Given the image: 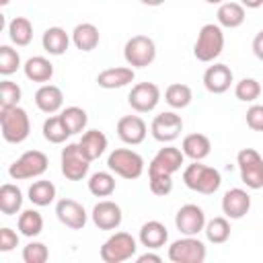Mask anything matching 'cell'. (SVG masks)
I'll return each instance as SVG.
<instances>
[{"instance_id": "obj_1", "label": "cell", "mask_w": 263, "mask_h": 263, "mask_svg": "<svg viewBox=\"0 0 263 263\" xmlns=\"http://www.w3.org/2000/svg\"><path fill=\"white\" fill-rule=\"evenodd\" d=\"M0 129L2 138L8 144H21L29 138L31 134V119L29 113L23 107H8L0 109Z\"/></svg>"}, {"instance_id": "obj_2", "label": "cell", "mask_w": 263, "mask_h": 263, "mask_svg": "<svg viewBox=\"0 0 263 263\" xmlns=\"http://www.w3.org/2000/svg\"><path fill=\"white\" fill-rule=\"evenodd\" d=\"M183 183L191 191H197V193H203V195H212V193H216L220 189L222 177L214 166H205L199 160H193L183 171Z\"/></svg>"}, {"instance_id": "obj_3", "label": "cell", "mask_w": 263, "mask_h": 263, "mask_svg": "<svg viewBox=\"0 0 263 263\" xmlns=\"http://www.w3.org/2000/svg\"><path fill=\"white\" fill-rule=\"evenodd\" d=\"M224 49V31L220 25L208 23L199 29L195 45H193V55L199 62H214Z\"/></svg>"}, {"instance_id": "obj_4", "label": "cell", "mask_w": 263, "mask_h": 263, "mask_svg": "<svg viewBox=\"0 0 263 263\" xmlns=\"http://www.w3.org/2000/svg\"><path fill=\"white\" fill-rule=\"evenodd\" d=\"M107 166L121 179L134 181L144 173V158L129 148H115L107 158Z\"/></svg>"}, {"instance_id": "obj_5", "label": "cell", "mask_w": 263, "mask_h": 263, "mask_svg": "<svg viewBox=\"0 0 263 263\" xmlns=\"http://www.w3.org/2000/svg\"><path fill=\"white\" fill-rule=\"evenodd\" d=\"M49 166V158L41 150H27L21 154L8 168V175L14 181H25V179H35L41 177Z\"/></svg>"}, {"instance_id": "obj_6", "label": "cell", "mask_w": 263, "mask_h": 263, "mask_svg": "<svg viewBox=\"0 0 263 263\" xmlns=\"http://www.w3.org/2000/svg\"><path fill=\"white\" fill-rule=\"evenodd\" d=\"M123 58L132 68H146L156 60V43L148 35H134L123 45Z\"/></svg>"}, {"instance_id": "obj_7", "label": "cell", "mask_w": 263, "mask_h": 263, "mask_svg": "<svg viewBox=\"0 0 263 263\" xmlns=\"http://www.w3.org/2000/svg\"><path fill=\"white\" fill-rule=\"evenodd\" d=\"M136 251H138V245L129 232H115L103 242L101 259L105 263H121V261L132 259Z\"/></svg>"}, {"instance_id": "obj_8", "label": "cell", "mask_w": 263, "mask_h": 263, "mask_svg": "<svg viewBox=\"0 0 263 263\" xmlns=\"http://www.w3.org/2000/svg\"><path fill=\"white\" fill-rule=\"evenodd\" d=\"M236 164L240 171V181L249 189L263 187V158L255 148H242L236 154Z\"/></svg>"}, {"instance_id": "obj_9", "label": "cell", "mask_w": 263, "mask_h": 263, "mask_svg": "<svg viewBox=\"0 0 263 263\" xmlns=\"http://www.w3.org/2000/svg\"><path fill=\"white\" fill-rule=\"evenodd\" d=\"M205 255V245L195 236L179 238L168 247V259L173 263H203Z\"/></svg>"}, {"instance_id": "obj_10", "label": "cell", "mask_w": 263, "mask_h": 263, "mask_svg": "<svg viewBox=\"0 0 263 263\" xmlns=\"http://www.w3.org/2000/svg\"><path fill=\"white\" fill-rule=\"evenodd\" d=\"M60 162H62V175L68 181H82L88 175L90 160L82 154L78 142L76 144H66V148L62 150Z\"/></svg>"}, {"instance_id": "obj_11", "label": "cell", "mask_w": 263, "mask_h": 263, "mask_svg": "<svg viewBox=\"0 0 263 263\" xmlns=\"http://www.w3.org/2000/svg\"><path fill=\"white\" fill-rule=\"evenodd\" d=\"M183 160H185V154H183L181 148L164 146L150 160V164H148V177H154V175H171L173 177L177 171H181Z\"/></svg>"}, {"instance_id": "obj_12", "label": "cell", "mask_w": 263, "mask_h": 263, "mask_svg": "<svg viewBox=\"0 0 263 263\" xmlns=\"http://www.w3.org/2000/svg\"><path fill=\"white\" fill-rule=\"evenodd\" d=\"M150 132H152V138L156 142L168 144V142H173V140H177L181 136V132H183V119L175 111L158 113L152 119V123H150Z\"/></svg>"}, {"instance_id": "obj_13", "label": "cell", "mask_w": 263, "mask_h": 263, "mask_svg": "<svg viewBox=\"0 0 263 263\" xmlns=\"http://www.w3.org/2000/svg\"><path fill=\"white\" fill-rule=\"evenodd\" d=\"M158 101H160V88L154 82H138L132 86V90L127 95L129 107L138 113H148V111L156 109Z\"/></svg>"}, {"instance_id": "obj_14", "label": "cell", "mask_w": 263, "mask_h": 263, "mask_svg": "<svg viewBox=\"0 0 263 263\" xmlns=\"http://www.w3.org/2000/svg\"><path fill=\"white\" fill-rule=\"evenodd\" d=\"M175 226L181 234L185 236H195L205 228V214L199 205L195 203H185L177 216H175Z\"/></svg>"}, {"instance_id": "obj_15", "label": "cell", "mask_w": 263, "mask_h": 263, "mask_svg": "<svg viewBox=\"0 0 263 263\" xmlns=\"http://www.w3.org/2000/svg\"><path fill=\"white\" fill-rule=\"evenodd\" d=\"M55 216L64 226L72 230H82L86 226V210L76 199H70V197L60 199L55 203Z\"/></svg>"}, {"instance_id": "obj_16", "label": "cell", "mask_w": 263, "mask_h": 263, "mask_svg": "<svg viewBox=\"0 0 263 263\" xmlns=\"http://www.w3.org/2000/svg\"><path fill=\"white\" fill-rule=\"evenodd\" d=\"M146 134H148V127L140 115H123L117 121V136L121 142H125L129 146L142 144L146 140Z\"/></svg>"}, {"instance_id": "obj_17", "label": "cell", "mask_w": 263, "mask_h": 263, "mask_svg": "<svg viewBox=\"0 0 263 263\" xmlns=\"http://www.w3.org/2000/svg\"><path fill=\"white\" fill-rule=\"evenodd\" d=\"M92 222L97 228L101 230H115L119 228L121 220H123V214H121V208L111 201V199H103L99 201L95 208H92Z\"/></svg>"}, {"instance_id": "obj_18", "label": "cell", "mask_w": 263, "mask_h": 263, "mask_svg": "<svg viewBox=\"0 0 263 263\" xmlns=\"http://www.w3.org/2000/svg\"><path fill=\"white\" fill-rule=\"evenodd\" d=\"M251 210V195L245 189H228L222 197V212L230 220H240Z\"/></svg>"}, {"instance_id": "obj_19", "label": "cell", "mask_w": 263, "mask_h": 263, "mask_svg": "<svg viewBox=\"0 0 263 263\" xmlns=\"http://www.w3.org/2000/svg\"><path fill=\"white\" fill-rule=\"evenodd\" d=\"M234 80L232 70L226 64H214L203 72V86L208 88V92L212 95H222L230 88Z\"/></svg>"}, {"instance_id": "obj_20", "label": "cell", "mask_w": 263, "mask_h": 263, "mask_svg": "<svg viewBox=\"0 0 263 263\" xmlns=\"http://www.w3.org/2000/svg\"><path fill=\"white\" fill-rule=\"evenodd\" d=\"M136 72L129 66H115V68H107L97 76V84L101 88L113 90V88H123L129 82H134Z\"/></svg>"}, {"instance_id": "obj_21", "label": "cell", "mask_w": 263, "mask_h": 263, "mask_svg": "<svg viewBox=\"0 0 263 263\" xmlns=\"http://www.w3.org/2000/svg\"><path fill=\"white\" fill-rule=\"evenodd\" d=\"M35 105L39 111L47 113V115H53L62 109L64 105V92L62 88H58L55 84H43L37 88L35 92Z\"/></svg>"}, {"instance_id": "obj_22", "label": "cell", "mask_w": 263, "mask_h": 263, "mask_svg": "<svg viewBox=\"0 0 263 263\" xmlns=\"http://www.w3.org/2000/svg\"><path fill=\"white\" fill-rule=\"evenodd\" d=\"M166 240H168V230H166V226L162 222L150 220V222L142 224V228H140V242H142V247H146V249H160V247L166 245Z\"/></svg>"}, {"instance_id": "obj_23", "label": "cell", "mask_w": 263, "mask_h": 263, "mask_svg": "<svg viewBox=\"0 0 263 263\" xmlns=\"http://www.w3.org/2000/svg\"><path fill=\"white\" fill-rule=\"evenodd\" d=\"M107 136L103 134V132H99V129H88V132H84L82 134V138L78 140V146H80V150H82V154L92 162V160H97L105 150H107Z\"/></svg>"}, {"instance_id": "obj_24", "label": "cell", "mask_w": 263, "mask_h": 263, "mask_svg": "<svg viewBox=\"0 0 263 263\" xmlns=\"http://www.w3.org/2000/svg\"><path fill=\"white\" fill-rule=\"evenodd\" d=\"M181 150L191 160H203L212 152V142H210V138L205 134H189V136L183 138Z\"/></svg>"}, {"instance_id": "obj_25", "label": "cell", "mask_w": 263, "mask_h": 263, "mask_svg": "<svg viewBox=\"0 0 263 263\" xmlns=\"http://www.w3.org/2000/svg\"><path fill=\"white\" fill-rule=\"evenodd\" d=\"M101 41V33L92 23H80L72 31V43L80 51H92Z\"/></svg>"}, {"instance_id": "obj_26", "label": "cell", "mask_w": 263, "mask_h": 263, "mask_svg": "<svg viewBox=\"0 0 263 263\" xmlns=\"http://www.w3.org/2000/svg\"><path fill=\"white\" fill-rule=\"evenodd\" d=\"M41 45L49 55H62L68 51L70 35L62 27H49V29H45V33L41 37Z\"/></svg>"}, {"instance_id": "obj_27", "label": "cell", "mask_w": 263, "mask_h": 263, "mask_svg": "<svg viewBox=\"0 0 263 263\" xmlns=\"http://www.w3.org/2000/svg\"><path fill=\"white\" fill-rule=\"evenodd\" d=\"M23 70H25V76H27L29 80H33V82H47V80H51V76H53V64H51L47 58H43V55H33V58H29V60L25 62Z\"/></svg>"}, {"instance_id": "obj_28", "label": "cell", "mask_w": 263, "mask_h": 263, "mask_svg": "<svg viewBox=\"0 0 263 263\" xmlns=\"http://www.w3.org/2000/svg\"><path fill=\"white\" fill-rule=\"evenodd\" d=\"M216 16H218V25L220 27H226V29H236L247 18L245 6L240 2H222Z\"/></svg>"}, {"instance_id": "obj_29", "label": "cell", "mask_w": 263, "mask_h": 263, "mask_svg": "<svg viewBox=\"0 0 263 263\" xmlns=\"http://www.w3.org/2000/svg\"><path fill=\"white\" fill-rule=\"evenodd\" d=\"M21 208H23V191L12 183H4L0 187V212L4 216H14L16 212H21Z\"/></svg>"}, {"instance_id": "obj_30", "label": "cell", "mask_w": 263, "mask_h": 263, "mask_svg": "<svg viewBox=\"0 0 263 263\" xmlns=\"http://www.w3.org/2000/svg\"><path fill=\"white\" fill-rule=\"evenodd\" d=\"M8 37L18 47L29 45L31 39H33V25H31V21L27 16H14L8 23Z\"/></svg>"}, {"instance_id": "obj_31", "label": "cell", "mask_w": 263, "mask_h": 263, "mask_svg": "<svg viewBox=\"0 0 263 263\" xmlns=\"http://www.w3.org/2000/svg\"><path fill=\"white\" fill-rule=\"evenodd\" d=\"M70 129L66 127L62 115H51L43 121V138L51 144H64L70 138Z\"/></svg>"}, {"instance_id": "obj_32", "label": "cell", "mask_w": 263, "mask_h": 263, "mask_svg": "<svg viewBox=\"0 0 263 263\" xmlns=\"http://www.w3.org/2000/svg\"><path fill=\"white\" fill-rule=\"evenodd\" d=\"M29 199L33 205H49L55 199V185L47 179H39L29 187Z\"/></svg>"}, {"instance_id": "obj_33", "label": "cell", "mask_w": 263, "mask_h": 263, "mask_svg": "<svg viewBox=\"0 0 263 263\" xmlns=\"http://www.w3.org/2000/svg\"><path fill=\"white\" fill-rule=\"evenodd\" d=\"M16 226H18L21 234L27 236V238L39 236L41 230H43V216L37 210H23L21 216H18Z\"/></svg>"}, {"instance_id": "obj_34", "label": "cell", "mask_w": 263, "mask_h": 263, "mask_svg": "<svg viewBox=\"0 0 263 263\" xmlns=\"http://www.w3.org/2000/svg\"><path fill=\"white\" fill-rule=\"evenodd\" d=\"M203 232H205V238L210 242L222 245V242H226L230 238V222H228L226 216H216L210 222H205Z\"/></svg>"}, {"instance_id": "obj_35", "label": "cell", "mask_w": 263, "mask_h": 263, "mask_svg": "<svg viewBox=\"0 0 263 263\" xmlns=\"http://www.w3.org/2000/svg\"><path fill=\"white\" fill-rule=\"evenodd\" d=\"M191 99H193V92H191V88H189L187 84H183V82H173V84H168L166 90H164V101H166L173 109H185V107L191 103Z\"/></svg>"}, {"instance_id": "obj_36", "label": "cell", "mask_w": 263, "mask_h": 263, "mask_svg": "<svg viewBox=\"0 0 263 263\" xmlns=\"http://www.w3.org/2000/svg\"><path fill=\"white\" fill-rule=\"evenodd\" d=\"M88 191L95 197H109L115 191V177L107 171L92 173L90 179H88Z\"/></svg>"}, {"instance_id": "obj_37", "label": "cell", "mask_w": 263, "mask_h": 263, "mask_svg": "<svg viewBox=\"0 0 263 263\" xmlns=\"http://www.w3.org/2000/svg\"><path fill=\"white\" fill-rule=\"evenodd\" d=\"M60 115H62V119H64V123H66V127L70 129L72 136H74V134H82L84 127H86V123H88L86 111H84L82 107H76V105L66 107Z\"/></svg>"}, {"instance_id": "obj_38", "label": "cell", "mask_w": 263, "mask_h": 263, "mask_svg": "<svg viewBox=\"0 0 263 263\" xmlns=\"http://www.w3.org/2000/svg\"><path fill=\"white\" fill-rule=\"evenodd\" d=\"M21 68V55L10 45H0V74L10 76Z\"/></svg>"}, {"instance_id": "obj_39", "label": "cell", "mask_w": 263, "mask_h": 263, "mask_svg": "<svg viewBox=\"0 0 263 263\" xmlns=\"http://www.w3.org/2000/svg\"><path fill=\"white\" fill-rule=\"evenodd\" d=\"M234 95L238 101H245V103H253L255 99H259L261 95V84L255 80V78H242L236 82L234 86Z\"/></svg>"}, {"instance_id": "obj_40", "label": "cell", "mask_w": 263, "mask_h": 263, "mask_svg": "<svg viewBox=\"0 0 263 263\" xmlns=\"http://www.w3.org/2000/svg\"><path fill=\"white\" fill-rule=\"evenodd\" d=\"M21 86L12 80H2L0 82V109H8V107H16L21 101Z\"/></svg>"}, {"instance_id": "obj_41", "label": "cell", "mask_w": 263, "mask_h": 263, "mask_svg": "<svg viewBox=\"0 0 263 263\" xmlns=\"http://www.w3.org/2000/svg\"><path fill=\"white\" fill-rule=\"evenodd\" d=\"M49 259V251L43 242L31 240L27 247H23V261L25 263H45Z\"/></svg>"}, {"instance_id": "obj_42", "label": "cell", "mask_w": 263, "mask_h": 263, "mask_svg": "<svg viewBox=\"0 0 263 263\" xmlns=\"http://www.w3.org/2000/svg\"><path fill=\"white\" fill-rule=\"evenodd\" d=\"M150 179V191L154 195H168L173 191V177L171 175H154V177H148Z\"/></svg>"}, {"instance_id": "obj_43", "label": "cell", "mask_w": 263, "mask_h": 263, "mask_svg": "<svg viewBox=\"0 0 263 263\" xmlns=\"http://www.w3.org/2000/svg\"><path fill=\"white\" fill-rule=\"evenodd\" d=\"M247 125L253 132H263V105H251L247 109Z\"/></svg>"}, {"instance_id": "obj_44", "label": "cell", "mask_w": 263, "mask_h": 263, "mask_svg": "<svg viewBox=\"0 0 263 263\" xmlns=\"http://www.w3.org/2000/svg\"><path fill=\"white\" fill-rule=\"evenodd\" d=\"M14 247H18V234H16L12 228L4 226V228L0 230V251H2V253H8V251H12Z\"/></svg>"}, {"instance_id": "obj_45", "label": "cell", "mask_w": 263, "mask_h": 263, "mask_svg": "<svg viewBox=\"0 0 263 263\" xmlns=\"http://www.w3.org/2000/svg\"><path fill=\"white\" fill-rule=\"evenodd\" d=\"M253 53L257 55V60L263 62V31H259L253 39Z\"/></svg>"}, {"instance_id": "obj_46", "label": "cell", "mask_w": 263, "mask_h": 263, "mask_svg": "<svg viewBox=\"0 0 263 263\" xmlns=\"http://www.w3.org/2000/svg\"><path fill=\"white\" fill-rule=\"evenodd\" d=\"M138 263H160L162 261V257L160 255H156V253H144V255H138V259H136Z\"/></svg>"}, {"instance_id": "obj_47", "label": "cell", "mask_w": 263, "mask_h": 263, "mask_svg": "<svg viewBox=\"0 0 263 263\" xmlns=\"http://www.w3.org/2000/svg\"><path fill=\"white\" fill-rule=\"evenodd\" d=\"M240 4L245 8H259V6H263V0H240Z\"/></svg>"}, {"instance_id": "obj_48", "label": "cell", "mask_w": 263, "mask_h": 263, "mask_svg": "<svg viewBox=\"0 0 263 263\" xmlns=\"http://www.w3.org/2000/svg\"><path fill=\"white\" fill-rule=\"evenodd\" d=\"M142 4H146V6H160L164 0H140Z\"/></svg>"}, {"instance_id": "obj_49", "label": "cell", "mask_w": 263, "mask_h": 263, "mask_svg": "<svg viewBox=\"0 0 263 263\" xmlns=\"http://www.w3.org/2000/svg\"><path fill=\"white\" fill-rule=\"evenodd\" d=\"M205 2H208V4H222L224 0H205Z\"/></svg>"}, {"instance_id": "obj_50", "label": "cell", "mask_w": 263, "mask_h": 263, "mask_svg": "<svg viewBox=\"0 0 263 263\" xmlns=\"http://www.w3.org/2000/svg\"><path fill=\"white\" fill-rule=\"evenodd\" d=\"M8 2H10V0H0V4H2V6H6Z\"/></svg>"}]
</instances>
